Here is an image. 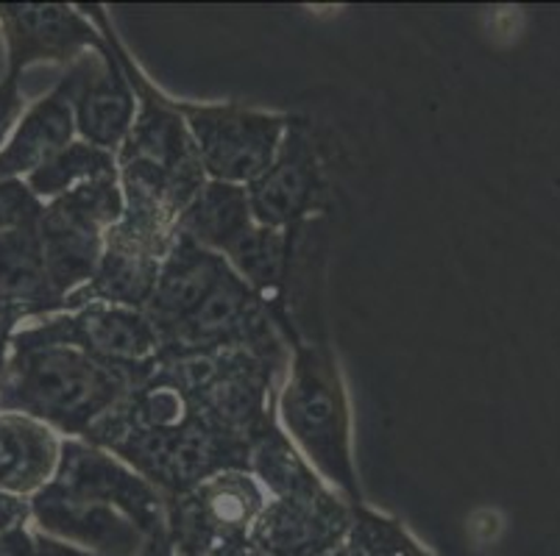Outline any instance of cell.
I'll use <instances>...</instances> for the list:
<instances>
[{"instance_id": "7a4b0ae2", "label": "cell", "mask_w": 560, "mask_h": 556, "mask_svg": "<svg viewBox=\"0 0 560 556\" xmlns=\"http://www.w3.org/2000/svg\"><path fill=\"white\" fill-rule=\"evenodd\" d=\"M124 217L117 176L86 181L43 206L37 237L56 295L65 298L90 284L104 257L106 232Z\"/></svg>"}, {"instance_id": "5b68a950", "label": "cell", "mask_w": 560, "mask_h": 556, "mask_svg": "<svg viewBox=\"0 0 560 556\" xmlns=\"http://www.w3.org/2000/svg\"><path fill=\"white\" fill-rule=\"evenodd\" d=\"M45 487L75 498V501L104 504L124 512L140 532L160 527V496L154 484L142 478L124 462H117L98 446L68 440L62 442V459L56 476Z\"/></svg>"}, {"instance_id": "3957f363", "label": "cell", "mask_w": 560, "mask_h": 556, "mask_svg": "<svg viewBox=\"0 0 560 556\" xmlns=\"http://www.w3.org/2000/svg\"><path fill=\"white\" fill-rule=\"evenodd\" d=\"M282 421L320 476L354 489L349 457V417L338 370L327 356L302 351L282 392Z\"/></svg>"}, {"instance_id": "277c9868", "label": "cell", "mask_w": 560, "mask_h": 556, "mask_svg": "<svg viewBox=\"0 0 560 556\" xmlns=\"http://www.w3.org/2000/svg\"><path fill=\"white\" fill-rule=\"evenodd\" d=\"M185 122L210 181L234 187H248L271 167L288 131L282 117L232 106L190 109Z\"/></svg>"}, {"instance_id": "ba28073f", "label": "cell", "mask_w": 560, "mask_h": 556, "mask_svg": "<svg viewBox=\"0 0 560 556\" xmlns=\"http://www.w3.org/2000/svg\"><path fill=\"white\" fill-rule=\"evenodd\" d=\"M257 300L259 298L241 275L226 268L221 282L203 298L196 312L162 336V345L176 348L179 354H187V351H218L223 345L226 348L259 345L257 336L262 331L265 320L259 315Z\"/></svg>"}, {"instance_id": "6da1fadb", "label": "cell", "mask_w": 560, "mask_h": 556, "mask_svg": "<svg viewBox=\"0 0 560 556\" xmlns=\"http://www.w3.org/2000/svg\"><path fill=\"white\" fill-rule=\"evenodd\" d=\"M135 381L39 323L14 336L0 370V410L28 415L65 435H86Z\"/></svg>"}, {"instance_id": "7c38bea8", "label": "cell", "mask_w": 560, "mask_h": 556, "mask_svg": "<svg viewBox=\"0 0 560 556\" xmlns=\"http://www.w3.org/2000/svg\"><path fill=\"white\" fill-rule=\"evenodd\" d=\"M73 81L65 75L62 84L37 100L14 126L7 147L0 151V181L28 178L39 167L48 165L54 156H59L73 142Z\"/></svg>"}, {"instance_id": "484cf974", "label": "cell", "mask_w": 560, "mask_h": 556, "mask_svg": "<svg viewBox=\"0 0 560 556\" xmlns=\"http://www.w3.org/2000/svg\"><path fill=\"white\" fill-rule=\"evenodd\" d=\"M28 556H104V554L79 548V545H70L59 537H43V534H39V537H34L32 554Z\"/></svg>"}, {"instance_id": "ac0fdd59", "label": "cell", "mask_w": 560, "mask_h": 556, "mask_svg": "<svg viewBox=\"0 0 560 556\" xmlns=\"http://www.w3.org/2000/svg\"><path fill=\"white\" fill-rule=\"evenodd\" d=\"M254 223L246 187L223 181H203L176 223V237L201 245L212 253H223L234 239Z\"/></svg>"}, {"instance_id": "30bf717a", "label": "cell", "mask_w": 560, "mask_h": 556, "mask_svg": "<svg viewBox=\"0 0 560 556\" xmlns=\"http://www.w3.org/2000/svg\"><path fill=\"white\" fill-rule=\"evenodd\" d=\"M171 248L154 242L131 232L124 223L106 232L104 257H101L98 270L90 279L84 289L73 293V300L90 298V304H112L126 306V309H142L151 300L156 287L162 259Z\"/></svg>"}, {"instance_id": "9a60e30c", "label": "cell", "mask_w": 560, "mask_h": 556, "mask_svg": "<svg viewBox=\"0 0 560 556\" xmlns=\"http://www.w3.org/2000/svg\"><path fill=\"white\" fill-rule=\"evenodd\" d=\"M62 442L45 423L20 412H0V489L9 496H37L56 476Z\"/></svg>"}, {"instance_id": "8992f818", "label": "cell", "mask_w": 560, "mask_h": 556, "mask_svg": "<svg viewBox=\"0 0 560 556\" xmlns=\"http://www.w3.org/2000/svg\"><path fill=\"white\" fill-rule=\"evenodd\" d=\"M50 334L59 340L79 345L90 356H95L104 365L117 367L135 379H142L160 356V334L140 309H126V306L112 304H90L81 306L70 318L48 320L43 323Z\"/></svg>"}, {"instance_id": "e0dca14e", "label": "cell", "mask_w": 560, "mask_h": 556, "mask_svg": "<svg viewBox=\"0 0 560 556\" xmlns=\"http://www.w3.org/2000/svg\"><path fill=\"white\" fill-rule=\"evenodd\" d=\"M346 527V514L332 496L320 501L277 498L254 520V537L277 554H307L329 548Z\"/></svg>"}, {"instance_id": "ffe728a7", "label": "cell", "mask_w": 560, "mask_h": 556, "mask_svg": "<svg viewBox=\"0 0 560 556\" xmlns=\"http://www.w3.org/2000/svg\"><path fill=\"white\" fill-rule=\"evenodd\" d=\"M248 462H252L259 482L271 489L277 498H293V501H320V498H329V493L313 473V468L273 428L257 437L254 448L248 451Z\"/></svg>"}, {"instance_id": "44dd1931", "label": "cell", "mask_w": 560, "mask_h": 556, "mask_svg": "<svg viewBox=\"0 0 560 556\" xmlns=\"http://www.w3.org/2000/svg\"><path fill=\"white\" fill-rule=\"evenodd\" d=\"M284 242L288 239L282 228H265L252 223L223 253H226L229 268L241 275L259 298V295H271L282 282Z\"/></svg>"}, {"instance_id": "4fadbf2b", "label": "cell", "mask_w": 560, "mask_h": 556, "mask_svg": "<svg viewBox=\"0 0 560 556\" xmlns=\"http://www.w3.org/2000/svg\"><path fill=\"white\" fill-rule=\"evenodd\" d=\"M32 514L39 527L54 537L73 540V543L98 548L104 556H129L140 543V529L117 509L104 504L75 501L56 489L43 487L32 501Z\"/></svg>"}, {"instance_id": "d4e9b609", "label": "cell", "mask_w": 560, "mask_h": 556, "mask_svg": "<svg viewBox=\"0 0 560 556\" xmlns=\"http://www.w3.org/2000/svg\"><path fill=\"white\" fill-rule=\"evenodd\" d=\"M28 514H32V507L23 498L9 496V493L0 489V537L18 532L25 520H28Z\"/></svg>"}, {"instance_id": "9c48e42d", "label": "cell", "mask_w": 560, "mask_h": 556, "mask_svg": "<svg viewBox=\"0 0 560 556\" xmlns=\"http://www.w3.org/2000/svg\"><path fill=\"white\" fill-rule=\"evenodd\" d=\"M265 509L262 489L246 471H223L182 493L176 532L182 545H212V540L246 532Z\"/></svg>"}, {"instance_id": "d6986e66", "label": "cell", "mask_w": 560, "mask_h": 556, "mask_svg": "<svg viewBox=\"0 0 560 556\" xmlns=\"http://www.w3.org/2000/svg\"><path fill=\"white\" fill-rule=\"evenodd\" d=\"M62 300L48 279L37 226L0 234V304L20 312Z\"/></svg>"}, {"instance_id": "2e32d148", "label": "cell", "mask_w": 560, "mask_h": 556, "mask_svg": "<svg viewBox=\"0 0 560 556\" xmlns=\"http://www.w3.org/2000/svg\"><path fill=\"white\" fill-rule=\"evenodd\" d=\"M3 20L18 68L34 59H70L98 45L90 23L68 7H7Z\"/></svg>"}, {"instance_id": "603a6c76", "label": "cell", "mask_w": 560, "mask_h": 556, "mask_svg": "<svg viewBox=\"0 0 560 556\" xmlns=\"http://www.w3.org/2000/svg\"><path fill=\"white\" fill-rule=\"evenodd\" d=\"M39 212H43V203L28 190V184L20 178L0 181V234L37 226Z\"/></svg>"}, {"instance_id": "5bb4252c", "label": "cell", "mask_w": 560, "mask_h": 556, "mask_svg": "<svg viewBox=\"0 0 560 556\" xmlns=\"http://www.w3.org/2000/svg\"><path fill=\"white\" fill-rule=\"evenodd\" d=\"M315 192V159L302 131H284L277 159L248 184V209L257 226L284 228L310 206Z\"/></svg>"}, {"instance_id": "cb8c5ba5", "label": "cell", "mask_w": 560, "mask_h": 556, "mask_svg": "<svg viewBox=\"0 0 560 556\" xmlns=\"http://www.w3.org/2000/svg\"><path fill=\"white\" fill-rule=\"evenodd\" d=\"M18 115H20L18 79H14V75H9V79L0 84V145H7L9 137H12Z\"/></svg>"}, {"instance_id": "52a82bcc", "label": "cell", "mask_w": 560, "mask_h": 556, "mask_svg": "<svg viewBox=\"0 0 560 556\" xmlns=\"http://www.w3.org/2000/svg\"><path fill=\"white\" fill-rule=\"evenodd\" d=\"M73 81V115L81 140L101 151H117L135 126V92L129 79L106 50L81 56L70 70Z\"/></svg>"}, {"instance_id": "7402d4cb", "label": "cell", "mask_w": 560, "mask_h": 556, "mask_svg": "<svg viewBox=\"0 0 560 556\" xmlns=\"http://www.w3.org/2000/svg\"><path fill=\"white\" fill-rule=\"evenodd\" d=\"M117 176V162L109 151H101V147L90 145L84 140H73L65 147L59 156L48 162V165L39 167L37 173L25 178L28 190L43 201H54V198L65 196V192L75 190L81 184L95 181V178Z\"/></svg>"}, {"instance_id": "8fae6325", "label": "cell", "mask_w": 560, "mask_h": 556, "mask_svg": "<svg viewBox=\"0 0 560 556\" xmlns=\"http://www.w3.org/2000/svg\"><path fill=\"white\" fill-rule=\"evenodd\" d=\"M226 268L229 262L221 253L207 251L185 237H173L171 251L162 259L154 293L145 304V318L160 334V343L167 331L196 312L203 298L221 282Z\"/></svg>"}]
</instances>
